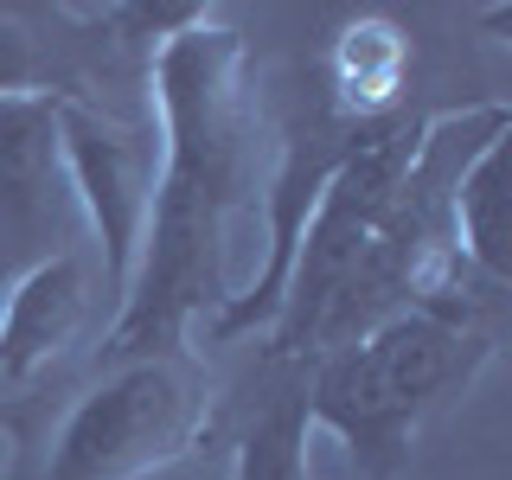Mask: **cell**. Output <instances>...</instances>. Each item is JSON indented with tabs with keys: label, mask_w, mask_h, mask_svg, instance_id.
Here are the masks:
<instances>
[{
	"label": "cell",
	"mask_w": 512,
	"mask_h": 480,
	"mask_svg": "<svg viewBox=\"0 0 512 480\" xmlns=\"http://www.w3.org/2000/svg\"><path fill=\"white\" fill-rule=\"evenodd\" d=\"M71 218L58 96H0V288L71 250Z\"/></svg>",
	"instance_id": "obj_6"
},
{
	"label": "cell",
	"mask_w": 512,
	"mask_h": 480,
	"mask_svg": "<svg viewBox=\"0 0 512 480\" xmlns=\"http://www.w3.org/2000/svg\"><path fill=\"white\" fill-rule=\"evenodd\" d=\"M500 340L448 327L436 314H391L359 346L320 352L308 372V423L333 429L352 448L365 480H397L410 461V436L442 397L468 391Z\"/></svg>",
	"instance_id": "obj_2"
},
{
	"label": "cell",
	"mask_w": 512,
	"mask_h": 480,
	"mask_svg": "<svg viewBox=\"0 0 512 480\" xmlns=\"http://www.w3.org/2000/svg\"><path fill=\"white\" fill-rule=\"evenodd\" d=\"M404 84H410V39L397 20L384 13H359V20L340 26V39L327 45V64H320V96L327 109L352 128H372L404 116Z\"/></svg>",
	"instance_id": "obj_8"
},
{
	"label": "cell",
	"mask_w": 512,
	"mask_h": 480,
	"mask_svg": "<svg viewBox=\"0 0 512 480\" xmlns=\"http://www.w3.org/2000/svg\"><path fill=\"white\" fill-rule=\"evenodd\" d=\"M160 122V180L141 231V263L103 333V365L186 352V327L231 301L224 231L263 205V103L237 26L199 20L148 64Z\"/></svg>",
	"instance_id": "obj_1"
},
{
	"label": "cell",
	"mask_w": 512,
	"mask_h": 480,
	"mask_svg": "<svg viewBox=\"0 0 512 480\" xmlns=\"http://www.w3.org/2000/svg\"><path fill=\"white\" fill-rule=\"evenodd\" d=\"M58 154L71 199L90 212L96 237H103V282L122 301L141 263V231H148V205L160 180V122L154 116L122 122L96 103L58 96Z\"/></svg>",
	"instance_id": "obj_5"
},
{
	"label": "cell",
	"mask_w": 512,
	"mask_h": 480,
	"mask_svg": "<svg viewBox=\"0 0 512 480\" xmlns=\"http://www.w3.org/2000/svg\"><path fill=\"white\" fill-rule=\"evenodd\" d=\"M84 320H90V295H84L77 250H64L52 263L26 269L20 282H7V301H0V391L32 384L84 333Z\"/></svg>",
	"instance_id": "obj_7"
},
{
	"label": "cell",
	"mask_w": 512,
	"mask_h": 480,
	"mask_svg": "<svg viewBox=\"0 0 512 480\" xmlns=\"http://www.w3.org/2000/svg\"><path fill=\"white\" fill-rule=\"evenodd\" d=\"M212 429V372L199 352H148L103 365V378L64 410L39 480H148L199 448Z\"/></svg>",
	"instance_id": "obj_3"
},
{
	"label": "cell",
	"mask_w": 512,
	"mask_h": 480,
	"mask_svg": "<svg viewBox=\"0 0 512 480\" xmlns=\"http://www.w3.org/2000/svg\"><path fill=\"white\" fill-rule=\"evenodd\" d=\"M506 135H493L487 148L468 160V173L455 180V250L468 256L487 282H512V192H506Z\"/></svg>",
	"instance_id": "obj_9"
},
{
	"label": "cell",
	"mask_w": 512,
	"mask_h": 480,
	"mask_svg": "<svg viewBox=\"0 0 512 480\" xmlns=\"http://www.w3.org/2000/svg\"><path fill=\"white\" fill-rule=\"evenodd\" d=\"M237 480H308V372L256 410L237 442Z\"/></svg>",
	"instance_id": "obj_10"
},
{
	"label": "cell",
	"mask_w": 512,
	"mask_h": 480,
	"mask_svg": "<svg viewBox=\"0 0 512 480\" xmlns=\"http://www.w3.org/2000/svg\"><path fill=\"white\" fill-rule=\"evenodd\" d=\"M423 122L429 116H391L327 180L308 231H301V244H295V263H288L282 308L269 320V365H308L314 359L320 314H327L333 295L352 282V269H359L365 244H372L384 205H391L397 186H404V173L416 160V141H423Z\"/></svg>",
	"instance_id": "obj_4"
}]
</instances>
